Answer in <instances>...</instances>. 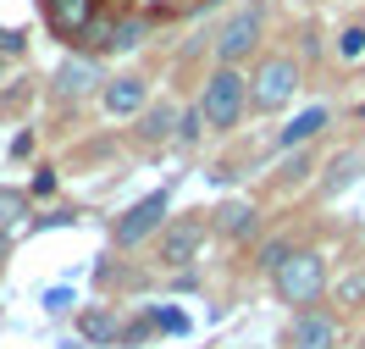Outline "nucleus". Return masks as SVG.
Wrapping results in <instances>:
<instances>
[{"instance_id": "nucleus-18", "label": "nucleus", "mask_w": 365, "mask_h": 349, "mask_svg": "<svg viewBox=\"0 0 365 349\" xmlns=\"http://www.w3.org/2000/svg\"><path fill=\"white\" fill-rule=\"evenodd\" d=\"M78 327H83V338H94V344H111V338H122V327H116L106 310H89Z\"/></svg>"}, {"instance_id": "nucleus-22", "label": "nucleus", "mask_w": 365, "mask_h": 349, "mask_svg": "<svg viewBox=\"0 0 365 349\" xmlns=\"http://www.w3.org/2000/svg\"><path fill=\"white\" fill-rule=\"evenodd\" d=\"M56 188V178H50V166H39V178H34V194H50Z\"/></svg>"}, {"instance_id": "nucleus-11", "label": "nucleus", "mask_w": 365, "mask_h": 349, "mask_svg": "<svg viewBox=\"0 0 365 349\" xmlns=\"http://www.w3.org/2000/svg\"><path fill=\"white\" fill-rule=\"evenodd\" d=\"M178 111H182V106H172L166 94H155V100L133 116V144H144V150L166 144V139H172V128H178Z\"/></svg>"}, {"instance_id": "nucleus-2", "label": "nucleus", "mask_w": 365, "mask_h": 349, "mask_svg": "<svg viewBox=\"0 0 365 349\" xmlns=\"http://www.w3.org/2000/svg\"><path fill=\"white\" fill-rule=\"evenodd\" d=\"M272 294L288 305L294 316H299V310H316V305H327V294H332V266H327V256L299 244L294 256H288V261L272 272Z\"/></svg>"}, {"instance_id": "nucleus-20", "label": "nucleus", "mask_w": 365, "mask_h": 349, "mask_svg": "<svg viewBox=\"0 0 365 349\" xmlns=\"http://www.w3.org/2000/svg\"><path fill=\"white\" fill-rule=\"evenodd\" d=\"M360 166H365V150H354V156H338V166H332L327 188H343V183H354V178H360Z\"/></svg>"}, {"instance_id": "nucleus-1", "label": "nucleus", "mask_w": 365, "mask_h": 349, "mask_svg": "<svg viewBox=\"0 0 365 349\" xmlns=\"http://www.w3.org/2000/svg\"><path fill=\"white\" fill-rule=\"evenodd\" d=\"M194 106H200V116H205V128L216 139L238 133L244 116H250V72L244 67H210L200 94H194Z\"/></svg>"}, {"instance_id": "nucleus-13", "label": "nucleus", "mask_w": 365, "mask_h": 349, "mask_svg": "<svg viewBox=\"0 0 365 349\" xmlns=\"http://www.w3.org/2000/svg\"><path fill=\"white\" fill-rule=\"evenodd\" d=\"M260 228V206L255 200H222L216 206V233L222 238H250Z\"/></svg>"}, {"instance_id": "nucleus-14", "label": "nucleus", "mask_w": 365, "mask_h": 349, "mask_svg": "<svg viewBox=\"0 0 365 349\" xmlns=\"http://www.w3.org/2000/svg\"><path fill=\"white\" fill-rule=\"evenodd\" d=\"M327 300H332V310H365V266H354V272H343L338 283H332V294H327Z\"/></svg>"}, {"instance_id": "nucleus-23", "label": "nucleus", "mask_w": 365, "mask_h": 349, "mask_svg": "<svg viewBox=\"0 0 365 349\" xmlns=\"http://www.w3.org/2000/svg\"><path fill=\"white\" fill-rule=\"evenodd\" d=\"M360 349H365V333H360Z\"/></svg>"}, {"instance_id": "nucleus-4", "label": "nucleus", "mask_w": 365, "mask_h": 349, "mask_svg": "<svg viewBox=\"0 0 365 349\" xmlns=\"http://www.w3.org/2000/svg\"><path fill=\"white\" fill-rule=\"evenodd\" d=\"M260 39H266V6H260V0L227 11L222 28H216V39H210L216 67H244V61H255V56H260Z\"/></svg>"}, {"instance_id": "nucleus-5", "label": "nucleus", "mask_w": 365, "mask_h": 349, "mask_svg": "<svg viewBox=\"0 0 365 349\" xmlns=\"http://www.w3.org/2000/svg\"><path fill=\"white\" fill-rule=\"evenodd\" d=\"M166 222H172V188H155V194L133 200V206H128V211L111 222V244L138 250V244H150V238H155Z\"/></svg>"}, {"instance_id": "nucleus-19", "label": "nucleus", "mask_w": 365, "mask_h": 349, "mask_svg": "<svg viewBox=\"0 0 365 349\" xmlns=\"http://www.w3.org/2000/svg\"><path fill=\"white\" fill-rule=\"evenodd\" d=\"M310 172H316V156H310V150H294V156L282 161V172H277V183H304Z\"/></svg>"}, {"instance_id": "nucleus-15", "label": "nucleus", "mask_w": 365, "mask_h": 349, "mask_svg": "<svg viewBox=\"0 0 365 349\" xmlns=\"http://www.w3.org/2000/svg\"><path fill=\"white\" fill-rule=\"evenodd\" d=\"M332 56L343 67H365V23H343L338 39H332Z\"/></svg>"}, {"instance_id": "nucleus-9", "label": "nucleus", "mask_w": 365, "mask_h": 349, "mask_svg": "<svg viewBox=\"0 0 365 349\" xmlns=\"http://www.w3.org/2000/svg\"><path fill=\"white\" fill-rule=\"evenodd\" d=\"M288 349H343V316L332 305L299 310L294 327H288Z\"/></svg>"}, {"instance_id": "nucleus-17", "label": "nucleus", "mask_w": 365, "mask_h": 349, "mask_svg": "<svg viewBox=\"0 0 365 349\" xmlns=\"http://www.w3.org/2000/svg\"><path fill=\"white\" fill-rule=\"evenodd\" d=\"M294 250H299V244L288 238V233H277V238H266V244H260V272L272 278V272H277V266H282L288 256H294Z\"/></svg>"}, {"instance_id": "nucleus-21", "label": "nucleus", "mask_w": 365, "mask_h": 349, "mask_svg": "<svg viewBox=\"0 0 365 349\" xmlns=\"http://www.w3.org/2000/svg\"><path fill=\"white\" fill-rule=\"evenodd\" d=\"M23 211H28V194H17V188H0V228H11Z\"/></svg>"}, {"instance_id": "nucleus-16", "label": "nucleus", "mask_w": 365, "mask_h": 349, "mask_svg": "<svg viewBox=\"0 0 365 349\" xmlns=\"http://www.w3.org/2000/svg\"><path fill=\"white\" fill-rule=\"evenodd\" d=\"M205 133H210V128H205V116H200V106H182V111H178V128H172V144H178V150H194Z\"/></svg>"}, {"instance_id": "nucleus-7", "label": "nucleus", "mask_w": 365, "mask_h": 349, "mask_svg": "<svg viewBox=\"0 0 365 349\" xmlns=\"http://www.w3.org/2000/svg\"><path fill=\"white\" fill-rule=\"evenodd\" d=\"M150 100H155V89H150L144 72H111V78L100 84V111L111 116V122H133Z\"/></svg>"}, {"instance_id": "nucleus-12", "label": "nucleus", "mask_w": 365, "mask_h": 349, "mask_svg": "<svg viewBox=\"0 0 365 349\" xmlns=\"http://www.w3.org/2000/svg\"><path fill=\"white\" fill-rule=\"evenodd\" d=\"M327 122H332V111H327V106H304V111H299L294 122L277 133V150H304L310 139H321V133H327Z\"/></svg>"}, {"instance_id": "nucleus-8", "label": "nucleus", "mask_w": 365, "mask_h": 349, "mask_svg": "<svg viewBox=\"0 0 365 349\" xmlns=\"http://www.w3.org/2000/svg\"><path fill=\"white\" fill-rule=\"evenodd\" d=\"M100 84H106V72H100V61H94V56H83V50H72L67 61L50 72V94H56L61 106H72V100H89V94H100Z\"/></svg>"}, {"instance_id": "nucleus-3", "label": "nucleus", "mask_w": 365, "mask_h": 349, "mask_svg": "<svg viewBox=\"0 0 365 349\" xmlns=\"http://www.w3.org/2000/svg\"><path fill=\"white\" fill-rule=\"evenodd\" d=\"M299 84H304V67H299V56L288 50H272V56H260L250 72V111L255 116H277L288 111L299 100Z\"/></svg>"}, {"instance_id": "nucleus-6", "label": "nucleus", "mask_w": 365, "mask_h": 349, "mask_svg": "<svg viewBox=\"0 0 365 349\" xmlns=\"http://www.w3.org/2000/svg\"><path fill=\"white\" fill-rule=\"evenodd\" d=\"M205 250V222L200 216H172L166 228L155 233V266L160 272H188Z\"/></svg>"}, {"instance_id": "nucleus-10", "label": "nucleus", "mask_w": 365, "mask_h": 349, "mask_svg": "<svg viewBox=\"0 0 365 349\" xmlns=\"http://www.w3.org/2000/svg\"><path fill=\"white\" fill-rule=\"evenodd\" d=\"M94 17H100V0H45V28L61 45H83Z\"/></svg>"}]
</instances>
